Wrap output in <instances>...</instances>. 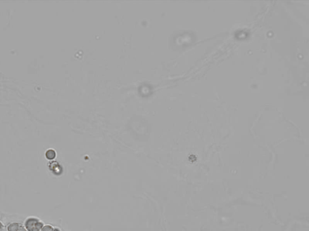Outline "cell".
<instances>
[{
    "instance_id": "2",
    "label": "cell",
    "mask_w": 309,
    "mask_h": 231,
    "mask_svg": "<svg viewBox=\"0 0 309 231\" xmlns=\"http://www.w3.org/2000/svg\"><path fill=\"white\" fill-rule=\"evenodd\" d=\"M21 225L18 223L10 224L7 227V231H18Z\"/></svg>"
},
{
    "instance_id": "6",
    "label": "cell",
    "mask_w": 309,
    "mask_h": 231,
    "mask_svg": "<svg viewBox=\"0 0 309 231\" xmlns=\"http://www.w3.org/2000/svg\"><path fill=\"white\" fill-rule=\"evenodd\" d=\"M3 227H4V226H3V225H2V224L0 222V229H1L2 228H3Z\"/></svg>"
},
{
    "instance_id": "1",
    "label": "cell",
    "mask_w": 309,
    "mask_h": 231,
    "mask_svg": "<svg viewBox=\"0 0 309 231\" xmlns=\"http://www.w3.org/2000/svg\"><path fill=\"white\" fill-rule=\"evenodd\" d=\"M24 226L27 231H40L44 225L37 218H29L26 220Z\"/></svg>"
},
{
    "instance_id": "5",
    "label": "cell",
    "mask_w": 309,
    "mask_h": 231,
    "mask_svg": "<svg viewBox=\"0 0 309 231\" xmlns=\"http://www.w3.org/2000/svg\"><path fill=\"white\" fill-rule=\"evenodd\" d=\"M18 231H27V230L26 229V228H25L24 227H23V226H20V228H19V230H18Z\"/></svg>"
},
{
    "instance_id": "7",
    "label": "cell",
    "mask_w": 309,
    "mask_h": 231,
    "mask_svg": "<svg viewBox=\"0 0 309 231\" xmlns=\"http://www.w3.org/2000/svg\"><path fill=\"white\" fill-rule=\"evenodd\" d=\"M54 231H59V230H58L57 229H54Z\"/></svg>"
},
{
    "instance_id": "3",
    "label": "cell",
    "mask_w": 309,
    "mask_h": 231,
    "mask_svg": "<svg viewBox=\"0 0 309 231\" xmlns=\"http://www.w3.org/2000/svg\"><path fill=\"white\" fill-rule=\"evenodd\" d=\"M56 156V152L53 150V149H49L48 150L46 153H45V156L46 158L49 160H52L53 159L55 158Z\"/></svg>"
},
{
    "instance_id": "4",
    "label": "cell",
    "mask_w": 309,
    "mask_h": 231,
    "mask_svg": "<svg viewBox=\"0 0 309 231\" xmlns=\"http://www.w3.org/2000/svg\"><path fill=\"white\" fill-rule=\"evenodd\" d=\"M40 231H54L53 227L50 225H46L43 226Z\"/></svg>"
}]
</instances>
